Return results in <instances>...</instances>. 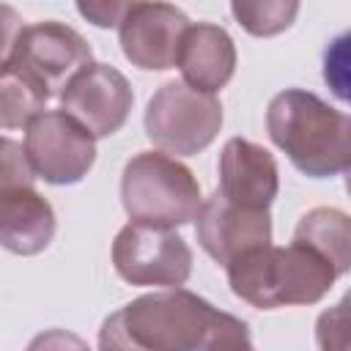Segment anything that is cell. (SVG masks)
Wrapping results in <instances>:
<instances>
[{
    "instance_id": "1",
    "label": "cell",
    "mask_w": 351,
    "mask_h": 351,
    "mask_svg": "<svg viewBox=\"0 0 351 351\" xmlns=\"http://www.w3.org/2000/svg\"><path fill=\"white\" fill-rule=\"evenodd\" d=\"M101 348L126 351H219L252 348L247 321L178 288L137 296L104 318Z\"/></svg>"
},
{
    "instance_id": "2",
    "label": "cell",
    "mask_w": 351,
    "mask_h": 351,
    "mask_svg": "<svg viewBox=\"0 0 351 351\" xmlns=\"http://www.w3.org/2000/svg\"><path fill=\"white\" fill-rule=\"evenodd\" d=\"M266 132L310 178L343 176L351 165V121L304 88L280 90L266 107Z\"/></svg>"
},
{
    "instance_id": "3",
    "label": "cell",
    "mask_w": 351,
    "mask_h": 351,
    "mask_svg": "<svg viewBox=\"0 0 351 351\" xmlns=\"http://www.w3.org/2000/svg\"><path fill=\"white\" fill-rule=\"evenodd\" d=\"M225 269L233 296L255 310L315 304L340 277L321 252L299 241H291L288 247H274L269 241L244 250L228 261Z\"/></svg>"
},
{
    "instance_id": "4",
    "label": "cell",
    "mask_w": 351,
    "mask_h": 351,
    "mask_svg": "<svg viewBox=\"0 0 351 351\" xmlns=\"http://www.w3.org/2000/svg\"><path fill=\"white\" fill-rule=\"evenodd\" d=\"M121 203L129 219L181 228L203 203L195 173L165 151L134 154L121 176Z\"/></svg>"
},
{
    "instance_id": "5",
    "label": "cell",
    "mask_w": 351,
    "mask_h": 351,
    "mask_svg": "<svg viewBox=\"0 0 351 351\" xmlns=\"http://www.w3.org/2000/svg\"><path fill=\"white\" fill-rule=\"evenodd\" d=\"M222 118V104L214 93H203L184 80H170L151 96L143 126L159 151L195 156L217 140Z\"/></svg>"
},
{
    "instance_id": "6",
    "label": "cell",
    "mask_w": 351,
    "mask_h": 351,
    "mask_svg": "<svg viewBox=\"0 0 351 351\" xmlns=\"http://www.w3.org/2000/svg\"><path fill=\"white\" fill-rule=\"evenodd\" d=\"M112 266L129 285L178 288L192 274V250L173 228L132 219L112 241Z\"/></svg>"
},
{
    "instance_id": "7",
    "label": "cell",
    "mask_w": 351,
    "mask_h": 351,
    "mask_svg": "<svg viewBox=\"0 0 351 351\" xmlns=\"http://www.w3.org/2000/svg\"><path fill=\"white\" fill-rule=\"evenodd\" d=\"M25 154L36 173L55 186L80 184L96 162V137L63 110H41L25 126Z\"/></svg>"
},
{
    "instance_id": "8",
    "label": "cell",
    "mask_w": 351,
    "mask_h": 351,
    "mask_svg": "<svg viewBox=\"0 0 351 351\" xmlns=\"http://www.w3.org/2000/svg\"><path fill=\"white\" fill-rule=\"evenodd\" d=\"M93 58L90 44L66 22L44 19L25 25L14 41L8 60L36 82L47 96L60 93L66 82Z\"/></svg>"
},
{
    "instance_id": "9",
    "label": "cell",
    "mask_w": 351,
    "mask_h": 351,
    "mask_svg": "<svg viewBox=\"0 0 351 351\" xmlns=\"http://www.w3.org/2000/svg\"><path fill=\"white\" fill-rule=\"evenodd\" d=\"M134 104L129 80L110 63L82 66L60 90V110L77 118L93 137L115 134Z\"/></svg>"
},
{
    "instance_id": "10",
    "label": "cell",
    "mask_w": 351,
    "mask_h": 351,
    "mask_svg": "<svg viewBox=\"0 0 351 351\" xmlns=\"http://www.w3.org/2000/svg\"><path fill=\"white\" fill-rule=\"evenodd\" d=\"M189 19L181 8L165 0H143L118 25L123 58L143 71H165L176 66L178 44Z\"/></svg>"
},
{
    "instance_id": "11",
    "label": "cell",
    "mask_w": 351,
    "mask_h": 351,
    "mask_svg": "<svg viewBox=\"0 0 351 351\" xmlns=\"http://www.w3.org/2000/svg\"><path fill=\"white\" fill-rule=\"evenodd\" d=\"M195 236L203 252L225 266L244 250L271 241L269 208H247L225 200L219 192L206 197L195 217Z\"/></svg>"
},
{
    "instance_id": "12",
    "label": "cell",
    "mask_w": 351,
    "mask_h": 351,
    "mask_svg": "<svg viewBox=\"0 0 351 351\" xmlns=\"http://www.w3.org/2000/svg\"><path fill=\"white\" fill-rule=\"evenodd\" d=\"M217 192L247 208H269L280 192V170L274 156L244 137H230L219 154Z\"/></svg>"
},
{
    "instance_id": "13",
    "label": "cell",
    "mask_w": 351,
    "mask_h": 351,
    "mask_svg": "<svg viewBox=\"0 0 351 351\" xmlns=\"http://www.w3.org/2000/svg\"><path fill=\"white\" fill-rule=\"evenodd\" d=\"M55 208L33 184L0 189V247L30 258L49 247L55 236Z\"/></svg>"
},
{
    "instance_id": "14",
    "label": "cell",
    "mask_w": 351,
    "mask_h": 351,
    "mask_svg": "<svg viewBox=\"0 0 351 351\" xmlns=\"http://www.w3.org/2000/svg\"><path fill=\"white\" fill-rule=\"evenodd\" d=\"M176 66L184 74V82L203 90H222L236 71V44L230 33L211 22L189 25L181 36Z\"/></svg>"
},
{
    "instance_id": "15",
    "label": "cell",
    "mask_w": 351,
    "mask_h": 351,
    "mask_svg": "<svg viewBox=\"0 0 351 351\" xmlns=\"http://www.w3.org/2000/svg\"><path fill=\"white\" fill-rule=\"evenodd\" d=\"M293 241L313 247L321 252L335 271L343 277L351 269V230H348V214L340 208L318 206L307 211L296 228H293Z\"/></svg>"
},
{
    "instance_id": "16",
    "label": "cell",
    "mask_w": 351,
    "mask_h": 351,
    "mask_svg": "<svg viewBox=\"0 0 351 351\" xmlns=\"http://www.w3.org/2000/svg\"><path fill=\"white\" fill-rule=\"evenodd\" d=\"M47 93L11 60L0 63V129H22L47 104Z\"/></svg>"
},
{
    "instance_id": "17",
    "label": "cell",
    "mask_w": 351,
    "mask_h": 351,
    "mask_svg": "<svg viewBox=\"0 0 351 351\" xmlns=\"http://www.w3.org/2000/svg\"><path fill=\"white\" fill-rule=\"evenodd\" d=\"M302 0H230L233 19L255 38L285 33L299 14Z\"/></svg>"
},
{
    "instance_id": "18",
    "label": "cell",
    "mask_w": 351,
    "mask_h": 351,
    "mask_svg": "<svg viewBox=\"0 0 351 351\" xmlns=\"http://www.w3.org/2000/svg\"><path fill=\"white\" fill-rule=\"evenodd\" d=\"M33 181H36V173L27 162L25 145L0 134V189L16 186V184H33Z\"/></svg>"
},
{
    "instance_id": "19",
    "label": "cell",
    "mask_w": 351,
    "mask_h": 351,
    "mask_svg": "<svg viewBox=\"0 0 351 351\" xmlns=\"http://www.w3.org/2000/svg\"><path fill=\"white\" fill-rule=\"evenodd\" d=\"M74 3L85 22L107 30V27H118L121 19L143 0H74Z\"/></svg>"
},
{
    "instance_id": "20",
    "label": "cell",
    "mask_w": 351,
    "mask_h": 351,
    "mask_svg": "<svg viewBox=\"0 0 351 351\" xmlns=\"http://www.w3.org/2000/svg\"><path fill=\"white\" fill-rule=\"evenodd\" d=\"M22 27L25 25H22L19 11L11 8V5H5V3H0V63L8 60V55L14 49V41H16V36H19Z\"/></svg>"
}]
</instances>
